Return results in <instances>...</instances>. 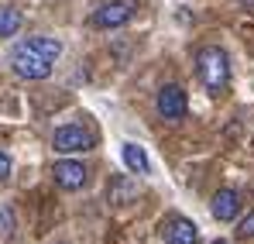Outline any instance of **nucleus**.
<instances>
[{"label":"nucleus","instance_id":"nucleus-1","mask_svg":"<svg viewBox=\"0 0 254 244\" xmlns=\"http://www.w3.org/2000/svg\"><path fill=\"white\" fill-rule=\"evenodd\" d=\"M62 59V41L52 38V35H31V38H21L10 48V69L14 76L28 82L48 80L55 62Z\"/></svg>","mask_w":254,"mask_h":244},{"label":"nucleus","instance_id":"nucleus-2","mask_svg":"<svg viewBox=\"0 0 254 244\" xmlns=\"http://www.w3.org/2000/svg\"><path fill=\"white\" fill-rule=\"evenodd\" d=\"M196 76L210 93H223L230 82V59L220 45H203L196 52Z\"/></svg>","mask_w":254,"mask_h":244},{"label":"nucleus","instance_id":"nucleus-3","mask_svg":"<svg viewBox=\"0 0 254 244\" xmlns=\"http://www.w3.org/2000/svg\"><path fill=\"white\" fill-rule=\"evenodd\" d=\"M134 14H137V0H100L89 10V24L100 31H110V28H124Z\"/></svg>","mask_w":254,"mask_h":244},{"label":"nucleus","instance_id":"nucleus-4","mask_svg":"<svg viewBox=\"0 0 254 244\" xmlns=\"http://www.w3.org/2000/svg\"><path fill=\"white\" fill-rule=\"evenodd\" d=\"M52 148L59 155H79V152H93L96 148V134L83 127V124H62L52 134Z\"/></svg>","mask_w":254,"mask_h":244},{"label":"nucleus","instance_id":"nucleus-5","mask_svg":"<svg viewBox=\"0 0 254 244\" xmlns=\"http://www.w3.org/2000/svg\"><path fill=\"white\" fill-rule=\"evenodd\" d=\"M155 110H158L162 121H172V124L186 121V114H189V96H186V89H182L179 82L162 86L158 96H155Z\"/></svg>","mask_w":254,"mask_h":244},{"label":"nucleus","instance_id":"nucleus-6","mask_svg":"<svg viewBox=\"0 0 254 244\" xmlns=\"http://www.w3.org/2000/svg\"><path fill=\"white\" fill-rule=\"evenodd\" d=\"M52 179H55L62 189L76 193V189H83L86 182H89V172H86V165L76 162V159H59V162L52 165Z\"/></svg>","mask_w":254,"mask_h":244},{"label":"nucleus","instance_id":"nucleus-7","mask_svg":"<svg viewBox=\"0 0 254 244\" xmlns=\"http://www.w3.org/2000/svg\"><path fill=\"white\" fill-rule=\"evenodd\" d=\"M162 241L165 244H199V227L189 217H169V220H162Z\"/></svg>","mask_w":254,"mask_h":244},{"label":"nucleus","instance_id":"nucleus-8","mask_svg":"<svg viewBox=\"0 0 254 244\" xmlns=\"http://www.w3.org/2000/svg\"><path fill=\"white\" fill-rule=\"evenodd\" d=\"M210 213L220 224H230L234 217H241V193L237 189H216L210 200Z\"/></svg>","mask_w":254,"mask_h":244},{"label":"nucleus","instance_id":"nucleus-9","mask_svg":"<svg viewBox=\"0 0 254 244\" xmlns=\"http://www.w3.org/2000/svg\"><path fill=\"white\" fill-rule=\"evenodd\" d=\"M137 200V182L130 175H114L107 186V203L110 206H130Z\"/></svg>","mask_w":254,"mask_h":244},{"label":"nucleus","instance_id":"nucleus-10","mask_svg":"<svg viewBox=\"0 0 254 244\" xmlns=\"http://www.w3.org/2000/svg\"><path fill=\"white\" fill-rule=\"evenodd\" d=\"M121 159H124V165L134 175H148V172H151V162H148L144 148L134 145V141H124V145H121Z\"/></svg>","mask_w":254,"mask_h":244},{"label":"nucleus","instance_id":"nucleus-11","mask_svg":"<svg viewBox=\"0 0 254 244\" xmlns=\"http://www.w3.org/2000/svg\"><path fill=\"white\" fill-rule=\"evenodd\" d=\"M21 10L14 3H0V38H14L21 31Z\"/></svg>","mask_w":254,"mask_h":244},{"label":"nucleus","instance_id":"nucleus-12","mask_svg":"<svg viewBox=\"0 0 254 244\" xmlns=\"http://www.w3.org/2000/svg\"><path fill=\"white\" fill-rule=\"evenodd\" d=\"M14 231H17L14 210H10V206H0V238H3V241H10V238H14Z\"/></svg>","mask_w":254,"mask_h":244},{"label":"nucleus","instance_id":"nucleus-13","mask_svg":"<svg viewBox=\"0 0 254 244\" xmlns=\"http://www.w3.org/2000/svg\"><path fill=\"white\" fill-rule=\"evenodd\" d=\"M237 241H254V210L248 217H241V224H237Z\"/></svg>","mask_w":254,"mask_h":244},{"label":"nucleus","instance_id":"nucleus-14","mask_svg":"<svg viewBox=\"0 0 254 244\" xmlns=\"http://www.w3.org/2000/svg\"><path fill=\"white\" fill-rule=\"evenodd\" d=\"M10 168H14V162H10V155L7 152H0V182L10 175Z\"/></svg>","mask_w":254,"mask_h":244},{"label":"nucleus","instance_id":"nucleus-15","mask_svg":"<svg viewBox=\"0 0 254 244\" xmlns=\"http://www.w3.org/2000/svg\"><path fill=\"white\" fill-rule=\"evenodd\" d=\"M241 3H244V7H248V10H254V0H241Z\"/></svg>","mask_w":254,"mask_h":244},{"label":"nucleus","instance_id":"nucleus-16","mask_svg":"<svg viewBox=\"0 0 254 244\" xmlns=\"http://www.w3.org/2000/svg\"><path fill=\"white\" fill-rule=\"evenodd\" d=\"M213 244H230V241H223V238H220V241H213Z\"/></svg>","mask_w":254,"mask_h":244}]
</instances>
